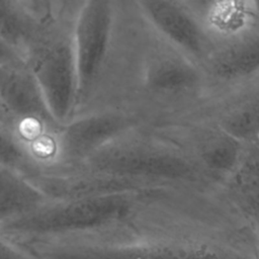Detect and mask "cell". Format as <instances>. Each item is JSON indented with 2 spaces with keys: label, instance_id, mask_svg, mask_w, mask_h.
Wrapping results in <instances>:
<instances>
[{
  "label": "cell",
  "instance_id": "1",
  "mask_svg": "<svg viewBox=\"0 0 259 259\" xmlns=\"http://www.w3.org/2000/svg\"><path fill=\"white\" fill-rule=\"evenodd\" d=\"M16 243L38 259H259L255 232L214 194L181 189L152 192L102 231Z\"/></svg>",
  "mask_w": 259,
  "mask_h": 259
},
{
  "label": "cell",
  "instance_id": "2",
  "mask_svg": "<svg viewBox=\"0 0 259 259\" xmlns=\"http://www.w3.org/2000/svg\"><path fill=\"white\" fill-rule=\"evenodd\" d=\"M207 99L201 65L154 28L137 0H115L108 61L87 111L116 108L159 124L198 114Z\"/></svg>",
  "mask_w": 259,
  "mask_h": 259
},
{
  "label": "cell",
  "instance_id": "3",
  "mask_svg": "<svg viewBox=\"0 0 259 259\" xmlns=\"http://www.w3.org/2000/svg\"><path fill=\"white\" fill-rule=\"evenodd\" d=\"M66 170L146 180L198 192H214L223 187L150 124L128 130L79 166Z\"/></svg>",
  "mask_w": 259,
  "mask_h": 259
},
{
  "label": "cell",
  "instance_id": "4",
  "mask_svg": "<svg viewBox=\"0 0 259 259\" xmlns=\"http://www.w3.org/2000/svg\"><path fill=\"white\" fill-rule=\"evenodd\" d=\"M82 1L57 0L29 46L24 61L37 81L51 112L60 125L76 111L78 72L75 23Z\"/></svg>",
  "mask_w": 259,
  "mask_h": 259
},
{
  "label": "cell",
  "instance_id": "5",
  "mask_svg": "<svg viewBox=\"0 0 259 259\" xmlns=\"http://www.w3.org/2000/svg\"><path fill=\"white\" fill-rule=\"evenodd\" d=\"M153 191L53 200L28 215L0 224V237L20 243L102 231L131 219Z\"/></svg>",
  "mask_w": 259,
  "mask_h": 259
},
{
  "label": "cell",
  "instance_id": "6",
  "mask_svg": "<svg viewBox=\"0 0 259 259\" xmlns=\"http://www.w3.org/2000/svg\"><path fill=\"white\" fill-rule=\"evenodd\" d=\"M150 125L221 186L237 170L248 149L246 144L201 114Z\"/></svg>",
  "mask_w": 259,
  "mask_h": 259
},
{
  "label": "cell",
  "instance_id": "7",
  "mask_svg": "<svg viewBox=\"0 0 259 259\" xmlns=\"http://www.w3.org/2000/svg\"><path fill=\"white\" fill-rule=\"evenodd\" d=\"M115 0L82 1L75 23L78 94L75 115L91 106L108 61L114 29Z\"/></svg>",
  "mask_w": 259,
  "mask_h": 259
},
{
  "label": "cell",
  "instance_id": "8",
  "mask_svg": "<svg viewBox=\"0 0 259 259\" xmlns=\"http://www.w3.org/2000/svg\"><path fill=\"white\" fill-rule=\"evenodd\" d=\"M140 124H145L142 119L116 108H96L78 114L61 127L56 165L44 172L75 168L112 140Z\"/></svg>",
  "mask_w": 259,
  "mask_h": 259
},
{
  "label": "cell",
  "instance_id": "9",
  "mask_svg": "<svg viewBox=\"0 0 259 259\" xmlns=\"http://www.w3.org/2000/svg\"><path fill=\"white\" fill-rule=\"evenodd\" d=\"M0 122H40L62 125L54 117L25 61L0 46Z\"/></svg>",
  "mask_w": 259,
  "mask_h": 259
},
{
  "label": "cell",
  "instance_id": "10",
  "mask_svg": "<svg viewBox=\"0 0 259 259\" xmlns=\"http://www.w3.org/2000/svg\"><path fill=\"white\" fill-rule=\"evenodd\" d=\"M202 68L208 99L258 79L259 26L212 45Z\"/></svg>",
  "mask_w": 259,
  "mask_h": 259
},
{
  "label": "cell",
  "instance_id": "11",
  "mask_svg": "<svg viewBox=\"0 0 259 259\" xmlns=\"http://www.w3.org/2000/svg\"><path fill=\"white\" fill-rule=\"evenodd\" d=\"M52 200H72L116 193L180 189L164 184L100 175L81 170H59L25 177Z\"/></svg>",
  "mask_w": 259,
  "mask_h": 259
},
{
  "label": "cell",
  "instance_id": "12",
  "mask_svg": "<svg viewBox=\"0 0 259 259\" xmlns=\"http://www.w3.org/2000/svg\"><path fill=\"white\" fill-rule=\"evenodd\" d=\"M137 3L154 28L202 67L210 45L186 0H137Z\"/></svg>",
  "mask_w": 259,
  "mask_h": 259
},
{
  "label": "cell",
  "instance_id": "13",
  "mask_svg": "<svg viewBox=\"0 0 259 259\" xmlns=\"http://www.w3.org/2000/svg\"><path fill=\"white\" fill-rule=\"evenodd\" d=\"M198 114L247 146H259V78L209 98Z\"/></svg>",
  "mask_w": 259,
  "mask_h": 259
},
{
  "label": "cell",
  "instance_id": "14",
  "mask_svg": "<svg viewBox=\"0 0 259 259\" xmlns=\"http://www.w3.org/2000/svg\"><path fill=\"white\" fill-rule=\"evenodd\" d=\"M186 3L198 18L210 47L259 26L256 0H186Z\"/></svg>",
  "mask_w": 259,
  "mask_h": 259
},
{
  "label": "cell",
  "instance_id": "15",
  "mask_svg": "<svg viewBox=\"0 0 259 259\" xmlns=\"http://www.w3.org/2000/svg\"><path fill=\"white\" fill-rule=\"evenodd\" d=\"M221 193L228 204L244 219L259 237V147L248 146L247 152Z\"/></svg>",
  "mask_w": 259,
  "mask_h": 259
},
{
  "label": "cell",
  "instance_id": "16",
  "mask_svg": "<svg viewBox=\"0 0 259 259\" xmlns=\"http://www.w3.org/2000/svg\"><path fill=\"white\" fill-rule=\"evenodd\" d=\"M51 201L24 176L0 167V224L28 215Z\"/></svg>",
  "mask_w": 259,
  "mask_h": 259
},
{
  "label": "cell",
  "instance_id": "17",
  "mask_svg": "<svg viewBox=\"0 0 259 259\" xmlns=\"http://www.w3.org/2000/svg\"><path fill=\"white\" fill-rule=\"evenodd\" d=\"M0 259H38L24 247L7 238L0 237Z\"/></svg>",
  "mask_w": 259,
  "mask_h": 259
},
{
  "label": "cell",
  "instance_id": "18",
  "mask_svg": "<svg viewBox=\"0 0 259 259\" xmlns=\"http://www.w3.org/2000/svg\"><path fill=\"white\" fill-rule=\"evenodd\" d=\"M256 7H257V11H258V15H259V0H256Z\"/></svg>",
  "mask_w": 259,
  "mask_h": 259
},
{
  "label": "cell",
  "instance_id": "19",
  "mask_svg": "<svg viewBox=\"0 0 259 259\" xmlns=\"http://www.w3.org/2000/svg\"><path fill=\"white\" fill-rule=\"evenodd\" d=\"M258 147H259V146H258Z\"/></svg>",
  "mask_w": 259,
  "mask_h": 259
}]
</instances>
